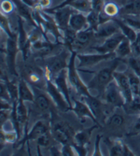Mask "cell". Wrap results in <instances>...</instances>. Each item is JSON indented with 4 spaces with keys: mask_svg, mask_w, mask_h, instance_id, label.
Here are the masks:
<instances>
[{
    "mask_svg": "<svg viewBox=\"0 0 140 156\" xmlns=\"http://www.w3.org/2000/svg\"><path fill=\"white\" fill-rule=\"evenodd\" d=\"M121 62H124L123 59L116 57L112 60L109 66L103 67L99 71H97L92 80L88 83V88L90 90L97 91L99 94H104L107 85L114 80V72Z\"/></svg>",
    "mask_w": 140,
    "mask_h": 156,
    "instance_id": "cell-1",
    "label": "cell"
},
{
    "mask_svg": "<svg viewBox=\"0 0 140 156\" xmlns=\"http://www.w3.org/2000/svg\"><path fill=\"white\" fill-rule=\"evenodd\" d=\"M78 52L71 51L70 52V57L68 62V67H67V76L70 85L76 90V92L83 96H89L92 94L90 93V89L88 88V85H86L81 80V78L79 75L78 72V66H76V59H77Z\"/></svg>",
    "mask_w": 140,
    "mask_h": 156,
    "instance_id": "cell-2",
    "label": "cell"
},
{
    "mask_svg": "<svg viewBox=\"0 0 140 156\" xmlns=\"http://www.w3.org/2000/svg\"><path fill=\"white\" fill-rule=\"evenodd\" d=\"M84 101L89 105L90 108L92 109L94 117L97 120V122L100 126L105 124L107 118L112 114L111 111L113 108L110 107L106 102L104 103L102 100H100L97 96H94L93 94L89 96H83Z\"/></svg>",
    "mask_w": 140,
    "mask_h": 156,
    "instance_id": "cell-3",
    "label": "cell"
},
{
    "mask_svg": "<svg viewBox=\"0 0 140 156\" xmlns=\"http://www.w3.org/2000/svg\"><path fill=\"white\" fill-rule=\"evenodd\" d=\"M1 51L5 52L6 61L8 66V70L11 75L18 76L16 70V57L18 51H20L19 42H18V35L14 33L11 36H9L6 40V49L1 48Z\"/></svg>",
    "mask_w": 140,
    "mask_h": 156,
    "instance_id": "cell-4",
    "label": "cell"
},
{
    "mask_svg": "<svg viewBox=\"0 0 140 156\" xmlns=\"http://www.w3.org/2000/svg\"><path fill=\"white\" fill-rule=\"evenodd\" d=\"M75 134L73 127L65 121H58L51 125V135L53 139L62 145L72 144L74 142Z\"/></svg>",
    "mask_w": 140,
    "mask_h": 156,
    "instance_id": "cell-5",
    "label": "cell"
},
{
    "mask_svg": "<svg viewBox=\"0 0 140 156\" xmlns=\"http://www.w3.org/2000/svg\"><path fill=\"white\" fill-rule=\"evenodd\" d=\"M67 51H63L60 53L53 55L46 59L45 74L47 79L52 80L60 71L68 67L67 64Z\"/></svg>",
    "mask_w": 140,
    "mask_h": 156,
    "instance_id": "cell-6",
    "label": "cell"
},
{
    "mask_svg": "<svg viewBox=\"0 0 140 156\" xmlns=\"http://www.w3.org/2000/svg\"><path fill=\"white\" fill-rule=\"evenodd\" d=\"M103 94H104L105 102L113 108H122L126 102L125 98L115 80H113L107 85V87L106 88Z\"/></svg>",
    "mask_w": 140,
    "mask_h": 156,
    "instance_id": "cell-7",
    "label": "cell"
},
{
    "mask_svg": "<svg viewBox=\"0 0 140 156\" xmlns=\"http://www.w3.org/2000/svg\"><path fill=\"white\" fill-rule=\"evenodd\" d=\"M117 57L115 52L112 53H96V54H86L79 53L77 55V59L79 60V69H83L87 67H92L95 65H98L103 61L109 59H114Z\"/></svg>",
    "mask_w": 140,
    "mask_h": 156,
    "instance_id": "cell-8",
    "label": "cell"
},
{
    "mask_svg": "<svg viewBox=\"0 0 140 156\" xmlns=\"http://www.w3.org/2000/svg\"><path fill=\"white\" fill-rule=\"evenodd\" d=\"M46 92L51 98L54 105L57 107V108L61 111H68L71 110V106L68 104L66 99L63 93L58 89L56 86V84L51 80L47 79V83H46Z\"/></svg>",
    "mask_w": 140,
    "mask_h": 156,
    "instance_id": "cell-9",
    "label": "cell"
},
{
    "mask_svg": "<svg viewBox=\"0 0 140 156\" xmlns=\"http://www.w3.org/2000/svg\"><path fill=\"white\" fill-rule=\"evenodd\" d=\"M44 11L50 14H52L56 23H57L59 28L62 30V32L68 27L70 18H71L72 14L76 12V10L70 6H65V7L59 8V9L51 8V9H45Z\"/></svg>",
    "mask_w": 140,
    "mask_h": 156,
    "instance_id": "cell-10",
    "label": "cell"
},
{
    "mask_svg": "<svg viewBox=\"0 0 140 156\" xmlns=\"http://www.w3.org/2000/svg\"><path fill=\"white\" fill-rule=\"evenodd\" d=\"M96 39L95 37V31L92 28H87L82 31H79L77 33L76 38L73 41V43L69 49V51H74L79 52L81 50L86 49L91 45V43Z\"/></svg>",
    "mask_w": 140,
    "mask_h": 156,
    "instance_id": "cell-11",
    "label": "cell"
},
{
    "mask_svg": "<svg viewBox=\"0 0 140 156\" xmlns=\"http://www.w3.org/2000/svg\"><path fill=\"white\" fill-rule=\"evenodd\" d=\"M125 36L120 31L111 37H107L104 40V42L100 45H97L94 47H91L92 49L95 50L98 53H112L115 52L116 49L118 48L119 44L122 41Z\"/></svg>",
    "mask_w": 140,
    "mask_h": 156,
    "instance_id": "cell-12",
    "label": "cell"
},
{
    "mask_svg": "<svg viewBox=\"0 0 140 156\" xmlns=\"http://www.w3.org/2000/svg\"><path fill=\"white\" fill-rule=\"evenodd\" d=\"M50 131V126L49 124L44 121H37L35 122V124L32 126V128L29 132H27L22 141H19V145H23L25 143H28L31 140H37L42 135L46 134Z\"/></svg>",
    "mask_w": 140,
    "mask_h": 156,
    "instance_id": "cell-13",
    "label": "cell"
},
{
    "mask_svg": "<svg viewBox=\"0 0 140 156\" xmlns=\"http://www.w3.org/2000/svg\"><path fill=\"white\" fill-rule=\"evenodd\" d=\"M34 90H35L34 91L35 92V100L33 103L35 104L36 109H37L41 113H44V114L47 112H51V108H52L51 102H53V101L51 100L50 95L48 94H46L40 88L35 87Z\"/></svg>",
    "mask_w": 140,
    "mask_h": 156,
    "instance_id": "cell-14",
    "label": "cell"
},
{
    "mask_svg": "<svg viewBox=\"0 0 140 156\" xmlns=\"http://www.w3.org/2000/svg\"><path fill=\"white\" fill-rule=\"evenodd\" d=\"M73 102H74V106L72 107L71 110L75 113L76 116L78 117V119L80 122H84V121H85V119H91L94 123L98 124L96 118L94 117L92 109L90 108V107L86 103V101L82 102V101H79V100H78V99L74 98ZM98 125H99V124H98Z\"/></svg>",
    "mask_w": 140,
    "mask_h": 156,
    "instance_id": "cell-15",
    "label": "cell"
},
{
    "mask_svg": "<svg viewBox=\"0 0 140 156\" xmlns=\"http://www.w3.org/2000/svg\"><path fill=\"white\" fill-rule=\"evenodd\" d=\"M51 80H53V82L56 84V86H57L58 89L63 93V94L65 95L66 99V101L72 108L73 106H72V101H71V96H70V89L68 86L69 80H68V76H67V68L60 71Z\"/></svg>",
    "mask_w": 140,
    "mask_h": 156,
    "instance_id": "cell-16",
    "label": "cell"
},
{
    "mask_svg": "<svg viewBox=\"0 0 140 156\" xmlns=\"http://www.w3.org/2000/svg\"><path fill=\"white\" fill-rule=\"evenodd\" d=\"M114 80H116L117 84L119 85V87L125 98V101L128 102L130 100H132L134 94L132 92V88H131V85H130V81H129V78L127 73H124V72H114Z\"/></svg>",
    "mask_w": 140,
    "mask_h": 156,
    "instance_id": "cell-17",
    "label": "cell"
},
{
    "mask_svg": "<svg viewBox=\"0 0 140 156\" xmlns=\"http://www.w3.org/2000/svg\"><path fill=\"white\" fill-rule=\"evenodd\" d=\"M14 5H15L16 11L18 13V16L26 21L28 23H30L34 26H38L37 22L33 16V9L25 4L23 0H12Z\"/></svg>",
    "mask_w": 140,
    "mask_h": 156,
    "instance_id": "cell-18",
    "label": "cell"
},
{
    "mask_svg": "<svg viewBox=\"0 0 140 156\" xmlns=\"http://www.w3.org/2000/svg\"><path fill=\"white\" fill-rule=\"evenodd\" d=\"M120 31L121 30L118 24L111 19L110 21L98 26L97 30L95 31V37H96V40H99V39L105 40L107 37H111L112 35H114Z\"/></svg>",
    "mask_w": 140,
    "mask_h": 156,
    "instance_id": "cell-19",
    "label": "cell"
},
{
    "mask_svg": "<svg viewBox=\"0 0 140 156\" xmlns=\"http://www.w3.org/2000/svg\"><path fill=\"white\" fill-rule=\"evenodd\" d=\"M108 145L109 155L111 156H134L135 155L130 149L126 145L123 141L120 139L116 140H110Z\"/></svg>",
    "mask_w": 140,
    "mask_h": 156,
    "instance_id": "cell-20",
    "label": "cell"
},
{
    "mask_svg": "<svg viewBox=\"0 0 140 156\" xmlns=\"http://www.w3.org/2000/svg\"><path fill=\"white\" fill-rule=\"evenodd\" d=\"M68 26L76 32H79V31H82L84 29H87V28L89 27L87 16L85 15V14L79 12V11L74 12L72 14L71 18H70V20H69Z\"/></svg>",
    "mask_w": 140,
    "mask_h": 156,
    "instance_id": "cell-21",
    "label": "cell"
},
{
    "mask_svg": "<svg viewBox=\"0 0 140 156\" xmlns=\"http://www.w3.org/2000/svg\"><path fill=\"white\" fill-rule=\"evenodd\" d=\"M112 20H113L118 24L121 32L126 37L129 38L133 42V44H134L135 42V40H136V37H137V32L135 31V28H133L130 24H128L127 23H126L124 21V19L118 18L117 16L116 17H113V18H112Z\"/></svg>",
    "mask_w": 140,
    "mask_h": 156,
    "instance_id": "cell-22",
    "label": "cell"
},
{
    "mask_svg": "<svg viewBox=\"0 0 140 156\" xmlns=\"http://www.w3.org/2000/svg\"><path fill=\"white\" fill-rule=\"evenodd\" d=\"M19 84V100L24 102H34L35 100V92L31 89L28 82L22 79L18 82Z\"/></svg>",
    "mask_w": 140,
    "mask_h": 156,
    "instance_id": "cell-23",
    "label": "cell"
},
{
    "mask_svg": "<svg viewBox=\"0 0 140 156\" xmlns=\"http://www.w3.org/2000/svg\"><path fill=\"white\" fill-rule=\"evenodd\" d=\"M125 122V118L121 113L113 112L112 114L107 118V122H105V126L108 130L112 131H118L121 130Z\"/></svg>",
    "mask_w": 140,
    "mask_h": 156,
    "instance_id": "cell-24",
    "label": "cell"
},
{
    "mask_svg": "<svg viewBox=\"0 0 140 156\" xmlns=\"http://www.w3.org/2000/svg\"><path fill=\"white\" fill-rule=\"evenodd\" d=\"M140 14V0H129L120 8L121 16H135Z\"/></svg>",
    "mask_w": 140,
    "mask_h": 156,
    "instance_id": "cell-25",
    "label": "cell"
},
{
    "mask_svg": "<svg viewBox=\"0 0 140 156\" xmlns=\"http://www.w3.org/2000/svg\"><path fill=\"white\" fill-rule=\"evenodd\" d=\"M98 127H99V125L95 123L93 126L90 127V128H87V129H84L82 131L77 132L75 134V136H74V142L73 143H75L77 145H79V146L86 147V145L90 142V139H91V136H92V134H93V130L98 128Z\"/></svg>",
    "mask_w": 140,
    "mask_h": 156,
    "instance_id": "cell-26",
    "label": "cell"
},
{
    "mask_svg": "<svg viewBox=\"0 0 140 156\" xmlns=\"http://www.w3.org/2000/svg\"><path fill=\"white\" fill-rule=\"evenodd\" d=\"M133 50H134L133 42L129 38H127L125 37L122 39V41L119 44L118 48L115 51V53L117 55V57L123 59L125 57H127V56H130Z\"/></svg>",
    "mask_w": 140,
    "mask_h": 156,
    "instance_id": "cell-27",
    "label": "cell"
},
{
    "mask_svg": "<svg viewBox=\"0 0 140 156\" xmlns=\"http://www.w3.org/2000/svg\"><path fill=\"white\" fill-rule=\"evenodd\" d=\"M122 108L128 115H140V96H134L132 100L125 102Z\"/></svg>",
    "mask_w": 140,
    "mask_h": 156,
    "instance_id": "cell-28",
    "label": "cell"
},
{
    "mask_svg": "<svg viewBox=\"0 0 140 156\" xmlns=\"http://www.w3.org/2000/svg\"><path fill=\"white\" fill-rule=\"evenodd\" d=\"M70 7H72L76 11L87 15L93 10V1L92 0H76L70 5Z\"/></svg>",
    "mask_w": 140,
    "mask_h": 156,
    "instance_id": "cell-29",
    "label": "cell"
},
{
    "mask_svg": "<svg viewBox=\"0 0 140 156\" xmlns=\"http://www.w3.org/2000/svg\"><path fill=\"white\" fill-rule=\"evenodd\" d=\"M0 135H1V150L4 148V143H15L17 140H20L17 132L14 130L12 132H6L1 128L0 130Z\"/></svg>",
    "mask_w": 140,
    "mask_h": 156,
    "instance_id": "cell-30",
    "label": "cell"
},
{
    "mask_svg": "<svg viewBox=\"0 0 140 156\" xmlns=\"http://www.w3.org/2000/svg\"><path fill=\"white\" fill-rule=\"evenodd\" d=\"M128 78H129V81H130V85L132 88V92L134 96H140V77L137 76L134 71L127 73Z\"/></svg>",
    "mask_w": 140,
    "mask_h": 156,
    "instance_id": "cell-31",
    "label": "cell"
},
{
    "mask_svg": "<svg viewBox=\"0 0 140 156\" xmlns=\"http://www.w3.org/2000/svg\"><path fill=\"white\" fill-rule=\"evenodd\" d=\"M3 80H5L7 88L9 90L10 98H11V102L14 101H18L19 100V84H16L13 80H9L8 78L6 80L2 79Z\"/></svg>",
    "mask_w": 140,
    "mask_h": 156,
    "instance_id": "cell-32",
    "label": "cell"
},
{
    "mask_svg": "<svg viewBox=\"0 0 140 156\" xmlns=\"http://www.w3.org/2000/svg\"><path fill=\"white\" fill-rule=\"evenodd\" d=\"M100 12H96L94 10H92L87 14V21H88V25L89 28H92L94 31L97 30L98 26L100 25Z\"/></svg>",
    "mask_w": 140,
    "mask_h": 156,
    "instance_id": "cell-33",
    "label": "cell"
},
{
    "mask_svg": "<svg viewBox=\"0 0 140 156\" xmlns=\"http://www.w3.org/2000/svg\"><path fill=\"white\" fill-rule=\"evenodd\" d=\"M103 12L106 14V15H107L108 17L113 18V17H116L117 15H119V13H120V8L114 2H107L104 6Z\"/></svg>",
    "mask_w": 140,
    "mask_h": 156,
    "instance_id": "cell-34",
    "label": "cell"
},
{
    "mask_svg": "<svg viewBox=\"0 0 140 156\" xmlns=\"http://www.w3.org/2000/svg\"><path fill=\"white\" fill-rule=\"evenodd\" d=\"M127 63L132 71L140 77V54L138 56H130Z\"/></svg>",
    "mask_w": 140,
    "mask_h": 156,
    "instance_id": "cell-35",
    "label": "cell"
},
{
    "mask_svg": "<svg viewBox=\"0 0 140 156\" xmlns=\"http://www.w3.org/2000/svg\"><path fill=\"white\" fill-rule=\"evenodd\" d=\"M51 138H53L51 132H47L46 134L42 135L39 138L37 139V143L38 147H48L51 144Z\"/></svg>",
    "mask_w": 140,
    "mask_h": 156,
    "instance_id": "cell-36",
    "label": "cell"
},
{
    "mask_svg": "<svg viewBox=\"0 0 140 156\" xmlns=\"http://www.w3.org/2000/svg\"><path fill=\"white\" fill-rule=\"evenodd\" d=\"M15 8L12 0H1V13L8 15L10 12H12Z\"/></svg>",
    "mask_w": 140,
    "mask_h": 156,
    "instance_id": "cell-37",
    "label": "cell"
},
{
    "mask_svg": "<svg viewBox=\"0 0 140 156\" xmlns=\"http://www.w3.org/2000/svg\"><path fill=\"white\" fill-rule=\"evenodd\" d=\"M1 29H2V31H4L6 33V35L8 37L14 34V32L12 31L11 27H10V24L9 23V20L7 18V15H5L3 13H1Z\"/></svg>",
    "mask_w": 140,
    "mask_h": 156,
    "instance_id": "cell-38",
    "label": "cell"
},
{
    "mask_svg": "<svg viewBox=\"0 0 140 156\" xmlns=\"http://www.w3.org/2000/svg\"><path fill=\"white\" fill-rule=\"evenodd\" d=\"M61 155L73 156V155H79V154L73 144H65L61 148Z\"/></svg>",
    "mask_w": 140,
    "mask_h": 156,
    "instance_id": "cell-39",
    "label": "cell"
},
{
    "mask_svg": "<svg viewBox=\"0 0 140 156\" xmlns=\"http://www.w3.org/2000/svg\"><path fill=\"white\" fill-rule=\"evenodd\" d=\"M11 109L1 108V111H0V121H1V127H3L5 122H7V121L10 119V117H11Z\"/></svg>",
    "mask_w": 140,
    "mask_h": 156,
    "instance_id": "cell-40",
    "label": "cell"
},
{
    "mask_svg": "<svg viewBox=\"0 0 140 156\" xmlns=\"http://www.w3.org/2000/svg\"><path fill=\"white\" fill-rule=\"evenodd\" d=\"M1 99L3 100H7V101H11V98L9 93V90L7 88V85L5 80H1Z\"/></svg>",
    "mask_w": 140,
    "mask_h": 156,
    "instance_id": "cell-41",
    "label": "cell"
},
{
    "mask_svg": "<svg viewBox=\"0 0 140 156\" xmlns=\"http://www.w3.org/2000/svg\"><path fill=\"white\" fill-rule=\"evenodd\" d=\"M124 17V21L127 23L128 24H130L133 28H135V30H139L140 31V20L137 19H132L128 16H123Z\"/></svg>",
    "mask_w": 140,
    "mask_h": 156,
    "instance_id": "cell-42",
    "label": "cell"
},
{
    "mask_svg": "<svg viewBox=\"0 0 140 156\" xmlns=\"http://www.w3.org/2000/svg\"><path fill=\"white\" fill-rule=\"evenodd\" d=\"M93 1V10L96 12H102L104 6H105V0H92Z\"/></svg>",
    "mask_w": 140,
    "mask_h": 156,
    "instance_id": "cell-43",
    "label": "cell"
},
{
    "mask_svg": "<svg viewBox=\"0 0 140 156\" xmlns=\"http://www.w3.org/2000/svg\"><path fill=\"white\" fill-rule=\"evenodd\" d=\"M101 137L102 136L101 135H97L96 136V140H95V144H94V151L93 152V155H97V156H100V155H103L102 154V151L100 150V142H101Z\"/></svg>",
    "mask_w": 140,
    "mask_h": 156,
    "instance_id": "cell-44",
    "label": "cell"
},
{
    "mask_svg": "<svg viewBox=\"0 0 140 156\" xmlns=\"http://www.w3.org/2000/svg\"><path fill=\"white\" fill-rule=\"evenodd\" d=\"M51 6V0H37V9L45 10Z\"/></svg>",
    "mask_w": 140,
    "mask_h": 156,
    "instance_id": "cell-45",
    "label": "cell"
},
{
    "mask_svg": "<svg viewBox=\"0 0 140 156\" xmlns=\"http://www.w3.org/2000/svg\"><path fill=\"white\" fill-rule=\"evenodd\" d=\"M137 135H140V115L137 121L135 122V125L133 126L132 130L128 133V136H137Z\"/></svg>",
    "mask_w": 140,
    "mask_h": 156,
    "instance_id": "cell-46",
    "label": "cell"
},
{
    "mask_svg": "<svg viewBox=\"0 0 140 156\" xmlns=\"http://www.w3.org/2000/svg\"><path fill=\"white\" fill-rule=\"evenodd\" d=\"M74 1H76V0H64V1H63L60 5L55 6V7H53V8H54V9H59V8H63V7H65V6H70Z\"/></svg>",
    "mask_w": 140,
    "mask_h": 156,
    "instance_id": "cell-47",
    "label": "cell"
},
{
    "mask_svg": "<svg viewBox=\"0 0 140 156\" xmlns=\"http://www.w3.org/2000/svg\"><path fill=\"white\" fill-rule=\"evenodd\" d=\"M115 1H117V2H119L120 4H121V6H123L126 2H125V0H115Z\"/></svg>",
    "mask_w": 140,
    "mask_h": 156,
    "instance_id": "cell-48",
    "label": "cell"
}]
</instances>
